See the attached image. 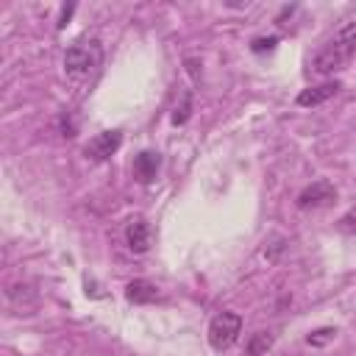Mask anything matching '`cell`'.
<instances>
[{"mask_svg":"<svg viewBox=\"0 0 356 356\" xmlns=\"http://www.w3.org/2000/svg\"><path fill=\"white\" fill-rule=\"evenodd\" d=\"M353 53H356V19L353 22H345L334 33V39L314 53V58L309 61V67L317 75H334V72H339L350 61Z\"/></svg>","mask_w":356,"mask_h":356,"instance_id":"1","label":"cell"},{"mask_svg":"<svg viewBox=\"0 0 356 356\" xmlns=\"http://www.w3.org/2000/svg\"><path fill=\"white\" fill-rule=\"evenodd\" d=\"M275 44H278L275 36H256V39L250 42V50H253V53H270Z\"/></svg>","mask_w":356,"mask_h":356,"instance_id":"12","label":"cell"},{"mask_svg":"<svg viewBox=\"0 0 356 356\" xmlns=\"http://www.w3.org/2000/svg\"><path fill=\"white\" fill-rule=\"evenodd\" d=\"M125 298H128L131 303H153V300L161 298V292H159L156 284H150V281H145V278H136V281H131V284L125 286Z\"/></svg>","mask_w":356,"mask_h":356,"instance_id":"9","label":"cell"},{"mask_svg":"<svg viewBox=\"0 0 356 356\" xmlns=\"http://www.w3.org/2000/svg\"><path fill=\"white\" fill-rule=\"evenodd\" d=\"M159 164H161L159 153H153V150H142V153L134 159V175H136L142 184H150V181L156 178V172H159Z\"/></svg>","mask_w":356,"mask_h":356,"instance_id":"8","label":"cell"},{"mask_svg":"<svg viewBox=\"0 0 356 356\" xmlns=\"http://www.w3.org/2000/svg\"><path fill=\"white\" fill-rule=\"evenodd\" d=\"M334 337H337V331H334V328H320V331L309 334V337H306V342H309V345H325V342H331Z\"/></svg>","mask_w":356,"mask_h":356,"instance_id":"13","label":"cell"},{"mask_svg":"<svg viewBox=\"0 0 356 356\" xmlns=\"http://www.w3.org/2000/svg\"><path fill=\"white\" fill-rule=\"evenodd\" d=\"M72 11H75V6H64V8H61V17H58V28H64V25H67V19H70V14H72Z\"/></svg>","mask_w":356,"mask_h":356,"instance_id":"15","label":"cell"},{"mask_svg":"<svg viewBox=\"0 0 356 356\" xmlns=\"http://www.w3.org/2000/svg\"><path fill=\"white\" fill-rule=\"evenodd\" d=\"M270 348H273V334L270 331H256L248 342V356H267Z\"/></svg>","mask_w":356,"mask_h":356,"instance_id":"10","label":"cell"},{"mask_svg":"<svg viewBox=\"0 0 356 356\" xmlns=\"http://www.w3.org/2000/svg\"><path fill=\"white\" fill-rule=\"evenodd\" d=\"M122 145V131H100L86 142V156L95 161H106L108 156H114Z\"/></svg>","mask_w":356,"mask_h":356,"instance_id":"5","label":"cell"},{"mask_svg":"<svg viewBox=\"0 0 356 356\" xmlns=\"http://www.w3.org/2000/svg\"><path fill=\"white\" fill-rule=\"evenodd\" d=\"M150 239H153V231H150V222L145 217H131L128 225H125V242L134 253H145L150 248Z\"/></svg>","mask_w":356,"mask_h":356,"instance_id":"6","label":"cell"},{"mask_svg":"<svg viewBox=\"0 0 356 356\" xmlns=\"http://www.w3.org/2000/svg\"><path fill=\"white\" fill-rule=\"evenodd\" d=\"M189 111H192V95L186 92L184 100H181V106H178L175 114H172V122H175V125H184V122L189 120Z\"/></svg>","mask_w":356,"mask_h":356,"instance_id":"11","label":"cell"},{"mask_svg":"<svg viewBox=\"0 0 356 356\" xmlns=\"http://www.w3.org/2000/svg\"><path fill=\"white\" fill-rule=\"evenodd\" d=\"M339 89H342L339 81H325V83H320V86H309V89H303V92L298 95V106H306V108L320 106V103L331 100Z\"/></svg>","mask_w":356,"mask_h":356,"instance_id":"7","label":"cell"},{"mask_svg":"<svg viewBox=\"0 0 356 356\" xmlns=\"http://www.w3.org/2000/svg\"><path fill=\"white\" fill-rule=\"evenodd\" d=\"M103 64V47L97 39H78L64 53V72L75 81L95 75Z\"/></svg>","mask_w":356,"mask_h":356,"instance_id":"2","label":"cell"},{"mask_svg":"<svg viewBox=\"0 0 356 356\" xmlns=\"http://www.w3.org/2000/svg\"><path fill=\"white\" fill-rule=\"evenodd\" d=\"M337 225H339V231H345V234H356V206H353L350 211H345Z\"/></svg>","mask_w":356,"mask_h":356,"instance_id":"14","label":"cell"},{"mask_svg":"<svg viewBox=\"0 0 356 356\" xmlns=\"http://www.w3.org/2000/svg\"><path fill=\"white\" fill-rule=\"evenodd\" d=\"M337 200V189L331 181L320 178L314 184H309L300 195H298V209H320V206H328Z\"/></svg>","mask_w":356,"mask_h":356,"instance_id":"4","label":"cell"},{"mask_svg":"<svg viewBox=\"0 0 356 356\" xmlns=\"http://www.w3.org/2000/svg\"><path fill=\"white\" fill-rule=\"evenodd\" d=\"M242 334V317L236 312H220L209 323V345L214 350H228Z\"/></svg>","mask_w":356,"mask_h":356,"instance_id":"3","label":"cell"}]
</instances>
